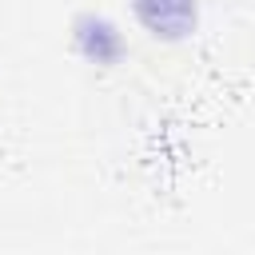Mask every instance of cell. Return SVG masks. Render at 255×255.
I'll return each instance as SVG.
<instances>
[{
    "instance_id": "6da1fadb",
    "label": "cell",
    "mask_w": 255,
    "mask_h": 255,
    "mask_svg": "<svg viewBox=\"0 0 255 255\" xmlns=\"http://www.w3.org/2000/svg\"><path fill=\"white\" fill-rule=\"evenodd\" d=\"M128 16L155 48H183L203 32V0H128Z\"/></svg>"
},
{
    "instance_id": "7a4b0ae2",
    "label": "cell",
    "mask_w": 255,
    "mask_h": 255,
    "mask_svg": "<svg viewBox=\"0 0 255 255\" xmlns=\"http://www.w3.org/2000/svg\"><path fill=\"white\" fill-rule=\"evenodd\" d=\"M68 44L88 68H100V72H112V68L128 64V56H131L128 28L104 8L76 12L72 24H68Z\"/></svg>"
}]
</instances>
